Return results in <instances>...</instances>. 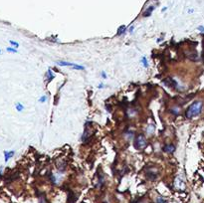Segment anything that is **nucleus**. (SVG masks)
I'll list each match as a JSON object with an SVG mask.
<instances>
[{"label":"nucleus","mask_w":204,"mask_h":203,"mask_svg":"<svg viewBox=\"0 0 204 203\" xmlns=\"http://www.w3.org/2000/svg\"><path fill=\"white\" fill-rule=\"evenodd\" d=\"M202 107H203V103L201 101H196L194 103H192L188 107V109L186 110V113H185L186 118L193 119L197 117V115H199L202 112Z\"/></svg>","instance_id":"nucleus-1"},{"label":"nucleus","mask_w":204,"mask_h":203,"mask_svg":"<svg viewBox=\"0 0 204 203\" xmlns=\"http://www.w3.org/2000/svg\"><path fill=\"white\" fill-rule=\"evenodd\" d=\"M148 146V142H147V140H145L144 136L142 133H139L137 135L135 138V142H133V147L137 149H142V148H145Z\"/></svg>","instance_id":"nucleus-2"},{"label":"nucleus","mask_w":204,"mask_h":203,"mask_svg":"<svg viewBox=\"0 0 204 203\" xmlns=\"http://www.w3.org/2000/svg\"><path fill=\"white\" fill-rule=\"evenodd\" d=\"M57 64L59 66H70V67H73L74 69H77V70H85V67L84 66H80V65H76V64L73 63H69V62H64V61H58Z\"/></svg>","instance_id":"nucleus-3"},{"label":"nucleus","mask_w":204,"mask_h":203,"mask_svg":"<svg viewBox=\"0 0 204 203\" xmlns=\"http://www.w3.org/2000/svg\"><path fill=\"white\" fill-rule=\"evenodd\" d=\"M147 174H148V176L149 179H151V180H154V179L157 177V170H156V168H154V167L150 168L148 171H147Z\"/></svg>","instance_id":"nucleus-4"},{"label":"nucleus","mask_w":204,"mask_h":203,"mask_svg":"<svg viewBox=\"0 0 204 203\" xmlns=\"http://www.w3.org/2000/svg\"><path fill=\"white\" fill-rule=\"evenodd\" d=\"M163 83H164L167 87H172V88H176L177 87V83H176V81L172 79V78H167L165 79L164 81H163Z\"/></svg>","instance_id":"nucleus-5"},{"label":"nucleus","mask_w":204,"mask_h":203,"mask_svg":"<svg viewBox=\"0 0 204 203\" xmlns=\"http://www.w3.org/2000/svg\"><path fill=\"white\" fill-rule=\"evenodd\" d=\"M174 187L176 189H180V190L184 188V182L180 177H177L175 179V181H174Z\"/></svg>","instance_id":"nucleus-6"},{"label":"nucleus","mask_w":204,"mask_h":203,"mask_svg":"<svg viewBox=\"0 0 204 203\" xmlns=\"http://www.w3.org/2000/svg\"><path fill=\"white\" fill-rule=\"evenodd\" d=\"M163 152H166V153H172L174 150H175V147L173 144H166V146L163 147Z\"/></svg>","instance_id":"nucleus-7"},{"label":"nucleus","mask_w":204,"mask_h":203,"mask_svg":"<svg viewBox=\"0 0 204 203\" xmlns=\"http://www.w3.org/2000/svg\"><path fill=\"white\" fill-rule=\"evenodd\" d=\"M154 131H155V126H154L153 125H151V126L149 125L147 129V132L148 133V135H153Z\"/></svg>","instance_id":"nucleus-8"},{"label":"nucleus","mask_w":204,"mask_h":203,"mask_svg":"<svg viewBox=\"0 0 204 203\" xmlns=\"http://www.w3.org/2000/svg\"><path fill=\"white\" fill-rule=\"evenodd\" d=\"M153 9H154V7L153 6H151V7H149L147 11L144 12V14H143V16L144 17H148V16H149L151 13H153Z\"/></svg>","instance_id":"nucleus-9"},{"label":"nucleus","mask_w":204,"mask_h":203,"mask_svg":"<svg viewBox=\"0 0 204 203\" xmlns=\"http://www.w3.org/2000/svg\"><path fill=\"white\" fill-rule=\"evenodd\" d=\"M155 203H167V201L161 196H157L155 199Z\"/></svg>","instance_id":"nucleus-10"},{"label":"nucleus","mask_w":204,"mask_h":203,"mask_svg":"<svg viewBox=\"0 0 204 203\" xmlns=\"http://www.w3.org/2000/svg\"><path fill=\"white\" fill-rule=\"evenodd\" d=\"M126 26H121L119 28V30H118V35H121V34H124L126 32Z\"/></svg>","instance_id":"nucleus-11"},{"label":"nucleus","mask_w":204,"mask_h":203,"mask_svg":"<svg viewBox=\"0 0 204 203\" xmlns=\"http://www.w3.org/2000/svg\"><path fill=\"white\" fill-rule=\"evenodd\" d=\"M14 154V152H5V160H8L11 156H12Z\"/></svg>","instance_id":"nucleus-12"},{"label":"nucleus","mask_w":204,"mask_h":203,"mask_svg":"<svg viewBox=\"0 0 204 203\" xmlns=\"http://www.w3.org/2000/svg\"><path fill=\"white\" fill-rule=\"evenodd\" d=\"M135 203H149V201L147 198H142V199H139V200H137Z\"/></svg>","instance_id":"nucleus-13"},{"label":"nucleus","mask_w":204,"mask_h":203,"mask_svg":"<svg viewBox=\"0 0 204 203\" xmlns=\"http://www.w3.org/2000/svg\"><path fill=\"white\" fill-rule=\"evenodd\" d=\"M142 63L143 64V66H144V67H148V60H147V58H145V57H142Z\"/></svg>","instance_id":"nucleus-14"},{"label":"nucleus","mask_w":204,"mask_h":203,"mask_svg":"<svg viewBox=\"0 0 204 203\" xmlns=\"http://www.w3.org/2000/svg\"><path fill=\"white\" fill-rule=\"evenodd\" d=\"M171 112H172V114H174V115H177L179 113V110H178V108H174V109H172Z\"/></svg>","instance_id":"nucleus-15"},{"label":"nucleus","mask_w":204,"mask_h":203,"mask_svg":"<svg viewBox=\"0 0 204 203\" xmlns=\"http://www.w3.org/2000/svg\"><path fill=\"white\" fill-rule=\"evenodd\" d=\"M16 108H17V110H18L19 112L22 111V110H23V106L20 105V104H17V105H16Z\"/></svg>","instance_id":"nucleus-16"},{"label":"nucleus","mask_w":204,"mask_h":203,"mask_svg":"<svg viewBox=\"0 0 204 203\" xmlns=\"http://www.w3.org/2000/svg\"><path fill=\"white\" fill-rule=\"evenodd\" d=\"M48 76H49V79H50V80L54 78V76H53V75H52V73H51V70H50V69L48 70Z\"/></svg>","instance_id":"nucleus-17"},{"label":"nucleus","mask_w":204,"mask_h":203,"mask_svg":"<svg viewBox=\"0 0 204 203\" xmlns=\"http://www.w3.org/2000/svg\"><path fill=\"white\" fill-rule=\"evenodd\" d=\"M46 101V97L45 96H43L42 98H40V100H39V102H41V103H44Z\"/></svg>","instance_id":"nucleus-18"},{"label":"nucleus","mask_w":204,"mask_h":203,"mask_svg":"<svg viewBox=\"0 0 204 203\" xmlns=\"http://www.w3.org/2000/svg\"><path fill=\"white\" fill-rule=\"evenodd\" d=\"M198 30H199L201 33H204V27H202V26H199V27H198Z\"/></svg>","instance_id":"nucleus-19"},{"label":"nucleus","mask_w":204,"mask_h":203,"mask_svg":"<svg viewBox=\"0 0 204 203\" xmlns=\"http://www.w3.org/2000/svg\"><path fill=\"white\" fill-rule=\"evenodd\" d=\"M102 77L104 78V79H107V74H106V72H102Z\"/></svg>","instance_id":"nucleus-20"},{"label":"nucleus","mask_w":204,"mask_h":203,"mask_svg":"<svg viewBox=\"0 0 204 203\" xmlns=\"http://www.w3.org/2000/svg\"><path fill=\"white\" fill-rule=\"evenodd\" d=\"M12 45H14V47H18V43H16V42H13V41H11L10 42Z\"/></svg>","instance_id":"nucleus-21"},{"label":"nucleus","mask_w":204,"mask_h":203,"mask_svg":"<svg viewBox=\"0 0 204 203\" xmlns=\"http://www.w3.org/2000/svg\"><path fill=\"white\" fill-rule=\"evenodd\" d=\"M7 50H8V51H10V52H16V50H14V49H11V48H8Z\"/></svg>","instance_id":"nucleus-22"}]
</instances>
